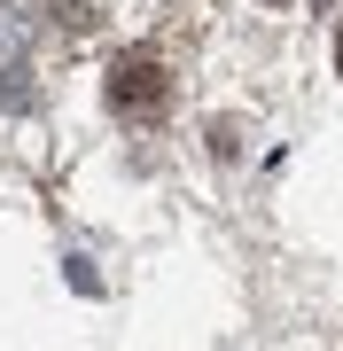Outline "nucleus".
<instances>
[{
    "mask_svg": "<svg viewBox=\"0 0 343 351\" xmlns=\"http://www.w3.org/2000/svg\"><path fill=\"white\" fill-rule=\"evenodd\" d=\"M164 101H172V71L156 63L149 47H133V55L110 63V110L117 117H156Z\"/></svg>",
    "mask_w": 343,
    "mask_h": 351,
    "instance_id": "nucleus-1",
    "label": "nucleus"
},
{
    "mask_svg": "<svg viewBox=\"0 0 343 351\" xmlns=\"http://www.w3.org/2000/svg\"><path fill=\"white\" fill-rule=\"evenodd\" d=\"M335 71H343V32H335Z\"/></svg>",
    "mask_w": 343,
    "mask_h": 351,
    "instance_id": "nucleus-4",
    "label": "nucleus"
},
{
    "mask_svg": "<svg viewBox=\"0 0 343 351\" xmlns=\"http://www.w3.org/2000/svg\"><path fill=\"white\" fill-rule=\"evenodd\" d=\"M31 101V24L16 8H0V110Z\"/></svg>",
    "mask_w": 343,
    "mask_h": 351,
    "instance_id": "nucleus-2",
    "label": "nucleus"
},
{
    "mask_svg": "<svg viewBox=\"0 0 343 351\" xmlns=\"http://www.w3.org/2000/svg\"><path fill=\"white\" fill-rule=\"evenodd\" d=\"M47 8H63V24H71V32H86V24H94V16H86V0H47Z\"/></svg>",
    "mask_w": 343,
    "mask_h": 351,
    "instance_id": "nucleus-3",
    "label": "nucleus"
},
{
    "mask_svg": "<svg viewBox=\"0 0 343 351\" xmlns=\"http://www.w3.org/2000/svg\"><path fill=\"white\" fill-rule=\"evenodd\" d=\"M266 8H289V0H266Z\"/></svg>",
    "mask_w": 343,
    "mask_h": 351,
    "instance_id": "nucleus-5",
    "label": "nucleus"
}]
</instances>
